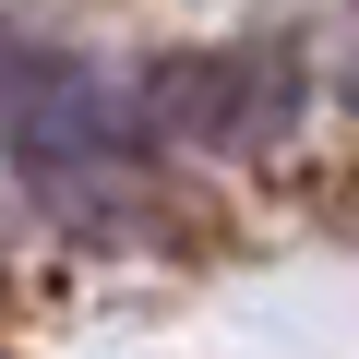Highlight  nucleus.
Returning <instances> with one entry per match:
<instances>
[{
	"label": "nucleus",
	"mask_w": 359,
	"mask_h": 359,
	"mask_svg": "<svg viewBox=\"0 0 359 359\" xmlns=\"http://www.w3.org/2000/svg\"><path fill=\"white\" fill-rule=\"evenodd\" d=\"M0 144L25 168H72V156H108V84L36 36H0Z\"/></svg>",
	"instance_id": "obj_1"
}]
</instances>
